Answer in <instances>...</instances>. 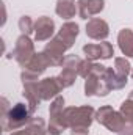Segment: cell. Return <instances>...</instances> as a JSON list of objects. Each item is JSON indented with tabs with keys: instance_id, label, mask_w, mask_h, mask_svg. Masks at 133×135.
Instances as JSON below:
<instances>
[{
	"instance_id": "4316f807",
	"label": "cell",
	"mask_w": 133,
	"mask_h": 135,
	"mask_svg": "<svg viewBox=\"0 0 133 135\" xmlns=\"http://www.w3.org/2000/svg\"><path fill=\"white\" fill-rule=\"evenodd\" d=\"M44 135H57V134H53V132H50V131L47 129V132H45V134H44Z\"/></svg>"
},
{
	"instance_id": "8fae6325",
	"label": "cell",
	"mask_w": 133,
	"mask_h": 135,
	"mask_svg": "<svg viewBox=\"0 0 133 135\" xmlns=\"http://www.w3.org/2000/svg\"><path fill=\"white\" fill-rule=\"evenodd\" d=\"M55 33V22L47 17V16H41L36 22H34V39L38 42L42 41H49Z\"/></svg>"
},
{
	"instance_id": "83f0119b",
	"label": "cell",
	"mask_w": 133,
	"mask_h": 135,
	"mask_svg": "<svg viewBox=\"0 0 133 135\" xmlns=\"http://www.w3.org/2000/svg\"><path fill=\"white\" fill-rule=\"evenodd\" d=\"M129 98H130V99H133V90L130 91V94H129Z\"/></svg>"
},
{
	"instance_id": "44dd1931",
	"label": "cell",
	"mask_w": 133,
	"mask_h": 135,
	"mask_svg": "<svg viewBox=\"0 0 133 135\" xmlns=\"http://www.w3.org/2000/svg\"><path fill=\"white\" fill-rule=\"evenodd\" d=\"M121 113H122V116L125 118V121L127 123H130L133 124V99H127V101L122 102V105H121V110H119Z\"/></svg>"
},
{
	"instance_id": "3957f363",
	"label": "cell",
	"mask_w": 133,
	"mask_h": 135,
	"mask_svg": "<svg viewBox=\"0 0 133 135\" xmlns=\"http://www.w3.org/2000/svg\"><path fill=\"white\" fill-rule=\"evenodd\" d=\"M96 121L99 124H102V126H105L108 131L116 132V134H119L122 131V127L127 124V121L122 116V113L116 112L110 105H103L96 112Z\"/></svg>"
},
{
	"instance_id": "ba28073f",
	"label": "cell",
	"mask_w": 133,
	"mask_h": 135,
	"mask_svg": "<svg viewBox=\"0 0 133 135\" xmlns=\"http://www.w3.org/2000/svg\"><path fill=\"white\" fill-rule=\"evenodd\" d=\"M24 85V98L27 99V104L30 107V112L34 113V110L41 104V93H39V80L38 79H22Z\"/></svg>"
},
{
	"instance_id": "6da1fadb",
	"label": "cell",
	"mask_w": 133,
	"mask_h": 135,
	"mask_svg": "<svg viewBox=\"0 0 133 135\" xmlns=\"http://www.w3.org/2000/svg\"><path fill=\"white\" fill-rule=\"evenodd\" d=\"M30 115H32V112H30L28 104L19 102L14 107H11L8 113L2 115V129L3 131H17L28 123V119L32 118Z\"/></svg>"
},
{
	"instance_id": "4fadbf2b",
	"label": "cell",
	"mask_w": 133,
	"mask_h": 135,
	"mask_svg": "<svg viewBox=\"0 0 133 135\" xmlns=\"http://www.w3.org/2000/svg\"><path fill=\"white\" fill-rule=\"evenodd\" d=\"M77 36H78V25L75 22H66V24H63V27L60 28V32L57 35V38L63 41V44L66 46L67 49H70L74 46Z\"/></svg>"
},
{
	"instance_id": "5b68a950",
	"label": "cell",
	"mask_w": 133,
	"mask_h": 135,
	"mask_svg": "<svg viewBox=\"0 0 133 135\" xmlns=\"http://www.w3.org/2000/svg\"><path fill=\"white\" fill-rule=\"evenodd\" d=\"M34 54H36L34 52V44H33V41L30 39V36L28 35H21L16 39V46H14V50H13L14 60L21 66H25L34 57Z\"/></svg>"
},
{
	"instance_id": "277c9868",
	"label": "cell",
	"mask_w": 133,
	"mask_h": 135,
	"mask_svg": "<svg viewBox=\"0 0 133 135\" xmlns=\"http://www.w3.org/2000/svg\"><path fill=\"white\" fill-rule=\"evenodd\" d=\"M81 61L77 55H67L64 58V63H63V71L61 74L58 75V80L61 82L63 88H69L75 83V79L80 75V66H81Z\"/></svg>"
},
{
	"instance_id": "52a82bcc",
	"label": "cell",
	"mask_w": 133,
	"mask_h": 135,
	"mask_svg": "<svg viewBox=\"0 0 133 135\" xmlns=\"http://www.w3.org/2000/svg\"><path fill=\"white\" fill-rule=\"evenodd\" d=\"M83 54L86 55V60H108L114 55V49L110 42L106 41H102V42H97V44H86L83 46Z\"/></svg>"
},
{
	"instance_id": "d6986e66",
	"label": "cell",
	"mask_w": 133,
	"mask_h": 135,
	"mask_svg": "<svg viewBox=\"0 0 133 135\" xmlns=\"http://www.w3.org/2000/svg\"><path fill=\"white\" fill-rule=\"evenodd\" d=\"M113 69L116 71V74H119V75H122V77H127V75L132 72L130 63H129L125 58H122V57L114 58V68H113Z\"/></svg>"
},
{
	"instance_id": "d4e9b609",
	"label": "cell",
	"mask_w": 133,
	"mask_h": 135,
	"mask_svg": "<svg viewBox=\"0 0 133 135\" xmlns=\"http://www.w3.org/2000/svg\"><path fill=\"white\" fill-rule=\"evenodd\" d=\"M117 135H133V124L127 123V124L122 127V131H121Z\"/></svg>"
},
{
	"instance_id": "484cf974",
	"label": "cell",
	"mask_w": 133,
	"mask_h": 135,
	"mask_svg": "<svg viewBox=\"0 0 133 135\" xmlns=\"http://www.w3.org/2000/svg\"><path fill=\"white\" fill-rule=\"evenodd\" d=\"M11 135H32V134H28L25 129H22V131H14Z\"/></svg>"
},
{
	"instance_id": "ffe728a7",
	"label": "cell",
	"mask_w": 133,
	"mask_h": 135,
	"mask_svg": "<svg viewBox=\"0 0 133 135\" xmlns=\"http://www.w3.org/2000/svg\"><path fill=\"white\" fill-rule=\"evenodd\" d=\"M19 30L22 32V35L34 33V22L32 21L30 16H22L19 19Z\"/></svg>"
},
{
	"instance_id": "8992f818",
	"label": "cell",
	"mask_w": 133,
	"mask_h": 135,
	"mask_svg": "<svg viewBox=\"0 0 133 135\" xmlns=\"http://www.w3.org/2000/svg\"><path fill=\"white\" fill-rule=\"evenodd\" d=\"M67 50V47L63 44L61 39H58L57 36H53L50 39V42L44 47L42 55L45 57V60L49 61L50 66H63L64 63V52Z\"/></svg>"
},
{
	"instance_id": "7402d4cb",
	"label": "cell",
	"mask_w": 133,
	"mask_h": 135,
	"mask_svg": "<svg viewBox=\"0 0 133 135\" xmlns=\"http://www.w3.org/2000/svg\"><path fill=\"white\" fill-rule=\"evenodd\" d=\"M49 112H50V116H57V115L63 113L64 112V98L63 96H57L50 104Z\"/></svg>"
},
{
	"instance_id": "603a6c76",
	"label": "cell",
	"mask_w": 133,
	"mask_h": 135,
	"mask_svg": "<svg viewBox=\"0 0 133 135\" xmlns=\"http://www.w3.org/2000/svg\"><path fill=\"white\" fill-rule=\"evenodd\" d=\"M103 8H105V0H88V9H89L91 17L102 13Z\"/></svg>"
},
{
	"instance_id": "cb8c5ba5",
	"label": "cell",
	"mask_w": 133,
	"mask_h": 135,
	"mask_svg": "<svg viewBox=\"0 0 133 135\" xmlns=\"http://www.w3.org/2000/svg\"><path fill=\"white\" fill-rule=\"evenodd\" d=\"M77 9H78V16L81 19H89V9H88V0H77Z\"/></svg>"
},
{
	"instance_id": "7a4b0ae2",
	"label": "cell",
	"mask_w": 133,
	"mask_h": 135,
	"mask_svg": "<svg viewBox=\"0 0 133 135\" xmlns=\"http://www.w3.org/2000/svg\"><path fill=\"white\" fill-rule=\"evenodd\" d=\"M64 118L67 121L69 129H74V127L89 129V126L93 124V121L96 118V110L89 105L67 107V108H64Z\"/></svg>"
},
{
	"instance_id": "9c48e42d",
	"label": "cell",
	"mask_w": 133,
	"mask_h": 135,
	"mask_svg": "<svg viewBox=\"0 0 133 135\" xmlns=\"http://www.w3.org/2000/svg\"><path fill=\"white\" fill-rule=\"evenodd\" d=\"M110 91L111 90L106 83L105 74H102V75L93 74V75L86 77V82H85V94L86 96H106Z\"/></svg>"
},
{
	"instance_id": "f1b7e54d",
	"label": "cell",
	"mask_w": 133,
	"mask_h": 135,
	"mask_svg": "<svg viewBox=\"0 0 133 135\" xmlns=\"http://www.w3.org/2000/svg\"><path fill=\"white\" fill-rule=\"evenodd\" d=\"M130 74H132V79H133V68H132V72H130Z\"/></svg>"
},
{
	"instance_id": "7c38bea8",
	"label": "cell",
	"mask_w": 133,
	"mask_h": 135,
	"mask_svg": "<svg viewBox=\"0 0 133 135\" xmlns=\"http://www.w3.org/2000/svg\"><path fill=\"white\" fill-rule=\"evenodd\" d=\"M86 35L91 39H99V41L100 39H106V36L110 35V27L103 19L93 17L86 24Z\"/></svg>"
},
{
	"instance_id": "e0dca14e",
	"label": "cell",
	"mask_w": 133,
	"mask_h": 135,
	"mask_svg": "<svg viewBox=\"0 0 133 135\" xmlns=\"http://www.w3.org/2000/svg\"><path fill=\"white\" fill-rule=\"evenodd\" d=\"M105 79H106V83H108L110 90H122L127 85V77H122V75L116 74V71L113 68H106Z\"/></svg>"
},
{
	"instance_id": "30bf717a",
	"label": "cell",
	"mask_w": 133,
	"mask_h": 135,
	"mask_svg": "<svg viewBox=\"0 0 133 135\" xmlns=\"http://www.w3.org/2000/svg\"><path fill=\"white\" fill-rule=\"evenodd\" d=\"M63 85L61 82L58 80V75L57 77H47V79H42L39 82V93H41V99L42 101H53L60 91H63Z\"/></svg>"
},
{
	"instance_id": "ac0fdd59",
	"label": "cell",
	"mask_w": 133,
	"mask_h": 135,
	"mask_svg": "<svg viewBox=\"0 0 133 135\" xmlns=\"http://www.w3.org/2000/svg\"><path fill=\"white\" fill-rule=\"evenodd\" d=\"M24 129L32 135H44L47 132L45 131V121L41 116H32Z\"/></svg>"
},
{
	"instance_id": "9a60e30c",
	"label": "cell",
	"mask_w": 133,
	"mask_h": 135,
	"mask_svg": "<svg viewBox=\"0 0 133 135\" xmlns=\"http://www.w3.org/2000/svg\"><path fill=\"white\" fill-rule=\"evenodd\" d=\"M117 42H119V49L124 55L133 57V30L130 28H124L117 35Z\"/></svg>"
},
{
	"instance_id": "5bb4252c",
	"label": "cell",
	"mask_w": 133,
	"mask_h": 135,
	"mask_svg": "<svg viewBox=\"0 0 133 135\" xmlns=\"http://www.w3.org/2000/svg\"><path fill=\"white\" fill-rule=\"evenodd\" d=\"M50 66L49 65V61L45 60V57L42 55V52H39V54H34V57L24 66V71L25 72H28V74H32V75H36V77H39L47 68Z\"/></svg>"
},
{
	"instance_id": "2e32d148",
	"label": "cell",
	"mask_w": 133,
	"mask_h": 135,
	"mask_svg": "<svg viewBox=\"0 0 133 135\" xmlns=\"http://www.w3.org/2000/svg\"><path fill=\"white\" fill-rule=\"evenodd\" d=\"M57 14L63 19H70L75 16V13H78L77 9V3L75 0H57V8H55Z\"/></svg>"
}]
</instances>
